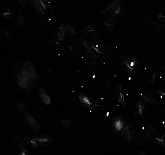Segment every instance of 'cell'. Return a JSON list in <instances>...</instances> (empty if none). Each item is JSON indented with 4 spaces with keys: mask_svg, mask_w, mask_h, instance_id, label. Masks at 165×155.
I'll return each instance as SVG.
<instances>
[{
    "mask_svg": "<svg viewBox=\"0 0 165 155\" xmlns=\"http://www.w3.org/2000/svg\"><path fill=\"white\" fill-rule=\"evenodd\" d=\"M13 11L10 9H7L6 11L2 13V16L4 18H9L13 15Z\"/></svg>",
    "mask_w": 165,
    "mask_h": 155,
    "instance_id": "obj_15",
    "label": "cell"
},
{
    "mask_svg": "<svg viewBox=\"0 0 165 155\" xmlns=\"http://www.w3.org/2000/svg\"><path fill=\"white\" fill-rule=\"evenodd\" d=\"M39 94L42 100V101L47 105H50L51 104V99L50 97L48 96V94L42 88H40L39 90Z\"/></svg>",
    "mask_w": 165,
    "mask_h": 155,
    "instance_id": "obj_10",
    "label": "cell"
},
{
    "mask_svg": "<svg viewBox=\"0 0 165 155\" xmlns=\"http://www.w3.org/2000/svg\"><path fill=\"white\" fill-rule=\"evenodd\" d=\"M61 122L64 127H69L72 125V121L68 119H61Z\"/></svg>",
    "mask_w": 165,
    "mask_h": 155,
    "instance_id": "obj_17",
    "label": "cell"
},
{
    "mask_svg": "<svg viewBox=\"0 0 165 155\" xmlns=\"http://www.w3.org/2000/svg\"><path fill=\"white\" fill-rule=\"evenodd\" d=\"M138 155H145V154L143 152H142V151H141L139 153V154H138Z\"/></svg>",
    "mask_w": 165,
    "mask_h": 155,
    "instance_id": "obj_23",
    "label": "cell"
},
{
    "mask_svg": "<svg viewBox=\"0 0 165 155\" xmlns=\"http://www.w3.org/2000/svg\"><path fill=\"white\" fill-rule=\"evenodd\" d=\"M79 100L82 105L89 109H94L97 106L96 102L85 93L80 94L79 96Z\"/></svg>",
    "mask_w": 165,
    "mask_h": 155,
    "instance_id": "obj_4",
    "label": "cell"
},
{
    "mask_svg": "<svg viewBox=\"0 0 165 155\" xmlns=\"http://www.w3.org/2000/svg\"><path fill=\"white\" fill-rule=\"evenodd\" d=\"M12 72L13 78L20 87L27 93H31L40 76L31 62L17 60L15 62Z\"/></svg>",
    "mask_w": 165,
    "mask_h": 155,
    "instance_id": "obj_1",
    "label": "cell"
},
{
    "mask_svg": "<svg viewBox=\"0 0 165 155\" xmlns=\"http://www.w3.org/2000/svg\"><path fill=\"white\" fill-rule=\"evenodd\" d=\"M157 17L160 21L165 23V14L164 13H159V15H158Z\"/></svg>",
    "mask_w": 165,
    "mask_h": 155,
    "instance_id": "obj_18",
    "label": "cell"
},
{
    "mask_svg": "<svg viewBox=\"0 0 165 155\" xmlns=\"http://www.w3.org/2000/svg\"><path fill=\"white\" fill-rule=\"evenodd\" d=\"M20 155H30L28 149L25 143L21 144L20 145Z\"/></svg>",
    "mask_w": 165,
    "mask_h": 155,
    "instance_id": "obj_14",
    "label": "cell"
},
{
    "mask_svg": "<svg viewBox=\"0 0 165 155\" xmlns=\"http://www.w3.org/2000/svg\"><path fill=\"white\" fill-rule=\"evenodd\" d=\"M5 36H6V38H8V39H9L10 38H11V33H10V32H9V31H7L6 32V33H5Z\"/></svg>",
    "mask_w": 165,
    "mask_h": 155,
    "instance_id": "obj_22",
    "label": "cell"
},
{
    "mask_svg": "<svg viewBox=\"0 0 165 155\" xmlns=\"http://www.w3.org/2000/svg\"><path fill=\"white\" fill-rule=\"evenodd\" d=\"M104 25H105L106 26L108 27V26H112V22H110L109 21H105V22H104Z\"/></svg>",
    "mask_w": 165,
    "mask_h": 155,
    "instance_id": "obj_21",
    "label": "cell"
},
{
    "mask_svg": "<svg viewBox=\"0 0 165 155\" xmlns=\"http://www.w3.org/2000/svg\"><path fill=\"white\" fill-rule=\"evenodd\" d=\"M122 12H123V8L119 4H114L110 9H109L108 14L111 15L113 16H116L119 14H120Z\"/></svg>",
    "mask_w": 165,
    "mask_h": 155,
    "instance_id": "obj_9",
    "label": "cell"
},
{
    "mask_svg": "<svg viewBox=\"0 0 165 155\" xmlns=\"http://www.w3.org/2000/svg\"><path fill=\"white\" fill-rule=\"evenodd\" d=\"M24 143L32 148H38L42 146L34 138L29 136H26L24 140Z\"/></svg>",
    "mask_w": 165,
    "mask_h": 155,
    "instance_id": "obj_8",
    "label": "cell"
},
{
    "mask_svg": "<svg viewBox=\"0 0 165 155\" xmlns=\"http://www.w3.org/2000/svg\"><path fill=\"white\" fill-rule=\"evenodd\" d=\"M116 95L118 98L119 102L123 103V104H124L125 99H124V91H123L121 85H119L117 87V90H116Z\"/></svg>",
    "mask_w": 165,
    "mask_h": 155,
    "instance_id": "obj_11",
    "label": "cell"
},
{
    "mask_svg": "<svg viewBox=\"0 0 165 155\" xmlns=\"http://www.w3.org/2000/svg\"><path fill=\"white\" fill-rule=\"evenodd\" d=\"M65 31L66 33L69 36H74L77 33L75 28L68 23L65 26Z\"/></svg>",
    "mask_w": 165,
    "mask_h": 155,
    "instance_id": "obj_13",
    "label": "cell"
},
{
    "mask_svg": "<svg viewBox=\"0 0 165 155\" xmlns=\"http://www.w3.org/2000/svg\"><path fill=\"white\" fill-rule=\"evenodd\" d=\"M66 34L65 31V26H64L63 25H60L58 29V32H57V38L60 41H61L64 39Z\"/></svg>",
    "mask_w": 165,
    "mask_h": 155,
    "instance_id": "obj_12",
    "label": "cell"
},
{
    "mask_svg": "<svg viewBox=\"0 0 165 155\" xmlns=\"http://www.w3.org/2000/svg\"><path fill=\"white\" fill-rule=\"evenodd\" d=\"M25 18H24L23 16H21L20 21H19L20 26L21 27H24V26L25 25Z\"/></svg>",
    "mask_w": 165,
    "mask_h": 155,
    "instance_id": "obj_19",
    "label": "cell"
},
{
    "mask_svg": "<svg viewBox=\"0 0 165 155\" xmlns=\"http://www.w3.org/2000/svg\"><path fill=\"white\" fill-rule=\"evenodd\" d=\"M47 0H32V3L36 12L44 15L47 8Z\"/></svg>",
    "mask_w": 165,
    "mask_h": 155,
    "instance_id": "obj_6",
    "label": "cell"
},
{
    "mask_svg": "<svg viewBox=\"0 0 165 155\" xmlns=\"http://www.w3.org/2000/svg\"><path fill=\"white\" fill-rule=\"evenodd\" d=\"M86 30L88 32H94L95 30V28L92 26H89L86 28Z\"/></svg>",
    "mask_w": 165,
    "mask_h": 155,
    "instance_id": "obj_20",
    "label": "cell"
},
{
    "mask_svg": "<svg viewBox=\"0 0 165 155\" xmlns=\"http://www.w3.org/2000/svg\"><path fill=\"white\" fill-rule=\"evenodd\" d=\"M156 142L158 144L162 145L165 146V135H163L162 137L156 138Z\"/></svg>",
    "mask_w": 165,
    "mask_h": 155,
    "instance_id": "obj_16",
    "label": "cell"
},
{
    "mask_svg": "<svg viewBox=\"0 0 165 155\" xmlns=\"http://www.w3.org/2000/svg\"><path fill=\"white\" fill-rule=\"evenodd\" d=\"M112 128L116 133L121 134L123 136H130L128 125L120 117L114 118L112 123Z\"/></svg>",
    "mask_w": 165,
    "mask_h": 155,
    "instance_id": "obj_2",
    "label": "cell"
},
{
    "mask_svg": "<svg viewBox=\"0 0 165 155\" xmlns=\"http://www.w3.org/2000/svg\"><path fill=\"white\" fill-rule=\"evenodd\" d=\"M121 61L122 64L130 74H131L137 68L138 60L134 56H131L128 58L123 57V59Z\"/></svg>",
    "mask_w": 165,
    "mask_h": 155,
    "instance_id": "obj_3",
    "label": "cell"
},
{
    "mask_svg": "<svg viewBox=\"0 0 165 155\" xmlns=\"http://www.w3.org/2000/svg\"><path fill=\"white\" fill-rule=\"evenodd\" d=\"M41 146H48L51 143V140L49 136L47 135H41L39 136H36L34 137Z\"/></svg>",
    "mask_w": 165,
    "mask_h": 155,
    "instance_id": "obj_7",
    "label": "cell"
},
{
    "mask_svg": "<svg viewBox=\"0 0 165 155\" xmlns=\"http://www.w3.org/2000/svg\"><path fill=\"white\" fill-rule=\"evenodd\" d=\"M22 114L29 125L34 131L38 132L40 130V126L36 121V120L34 119V118L32 116L31 114H30L26 111H24Z\"/></svg>",
    "mask_w": 165,
    "mask_h": 155,
    "instance_id": "obj_5",
    "label": "cell"
},
{
    "mask_svg": "<svg viewBox=\"0 0 165 155\" xmlns=\"http://www.w3.org/2000/svg\"><path fill=\"white\" fill-rule=\"evenodd\" d=\"M18 1H22V0H18Z\"/></svg>",
    "mask_w": 165,
    "mask_h": 155,
    "instance_id": "obj_24",
    "label": "cell"
}]
</instances>
